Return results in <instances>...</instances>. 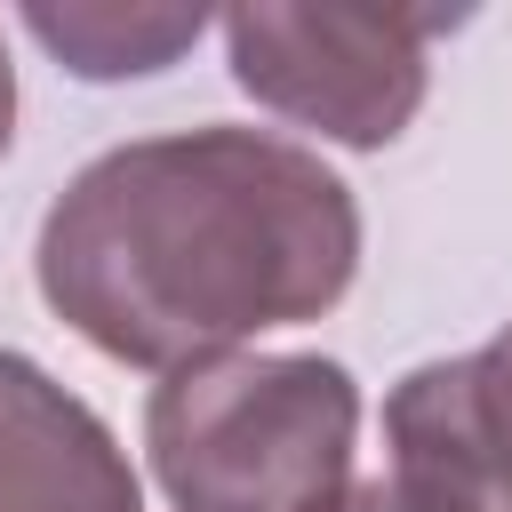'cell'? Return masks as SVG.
<instances>
[{
  "label": "cell",
  "instance_id": "obj_2",
  "mask_svg": "<svg viewBox=\"0 0 512 512\" xmlns=\"http://www.w3.org/2000/svg\"><path fill=\"white\" fill-rule=\"evenodd\" d=\"M360 384L328 352H224L144 400V456L176 512H320L352 488Z\"/></svg>",
  "mask_w": 512,
  "mask_h": 512
},
{
  "label": "cell",
  "instance_id": "obj_5",
  "mask_svg": "<svg viewBox=\"0 0 512 512\" xmlns=\"http://www.w3.org/2000/svg\"><path fill=\"white\" fill-rule=\"evenodd\" d=\"M0 512H144L112 424L40 360L0 344Z\"/></svg>",
  "mask_w": 512,
  "mask_h": 512
},
{
  "label": "cell",
  "instance_id": "obj_1",
  "mask_svg": "<svg viewBox=\"0 0 512 512\" xmlns=\"http://www.w3.org/2000/svg\"><path fill=\"white\" fill-rule=\"evenodd\" d=\"M352 184L272 128L208 120L96 152L40 216V304L120 368H200L344 304Z\"/></svg>",
  "mask_w": 512,
  "mask_h": 512
},
{
  "label": "cell",
  "instance_id": "obj_8",
  "mask_svg": "<svg viewBox=\"0 0 512 512\" xmlns=\"http://www.w3.org/2000/svg\"><path fill=\"white\" fill-rule=\"evenodd\" d=\"M16 136V64H8V40H0V152Z\"/></svg>",
  "mask_w": 512,
  "mask_h": 512
},
{
  "label": "cell",
  "instance_id": "obj_6",
  "mask_svg": "<svg viewBox=\"0 0 512 512\" xmlns=\"http://www.w3.org/2000/svg\"><path fill=\"white\" fill-rule=\"evenodd\" d=\"M24 32L80 80H136V72H168L200 32L208 8H168V0H64V8H24Z\"/></svg>",
  "mask_w": 512,
  "mask_h": 512
},
{
  "label": "cell",
  "instance_id": "obj_4",
  "mask_svg": "<svg viewBox=\"0 0 512 512\" xmlns=\"http://www.w3.org/2000/svg\"><path fill=\"white\" fill-rule=\"evenodd\" d=\"M392 488L416 512H512V320L384 392Z\"/></svg>",
  "mask_w": 512,
  "mask_h": 512
},
{
  "label": "cell",
  "instance_id": "obj_7",
  "mask_svg": "<svg viewBox=\"0 0 512 512\" xmlns=\"http://www.w3.org/2000/svg\"><path fill=\"white\" fill-rule=\"evenodd\" d=\"M320 512H416V504H408V496L376 472V480H352V488H344L336 504H320Z\"/></svg>",
  "mask_w": 512,
  "mask_h": 512
},
{
  "label": "cell",
  "instance_id": "obj_3",
  "mask_svg": "<svg viewBox=\"0 0 512 512\" xmlns=\"http://www.w3.org/2000/svg\"><path fill=\"white\" fill-rule=\"evenodd\" d=\"M456 24V8H352V0H240L216 16L232 80L352 152H384L432 80V32Z\"/></svg>",
  "mask_w": 512,
  "mask_h": 512
}]
</instances>
